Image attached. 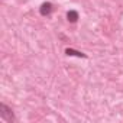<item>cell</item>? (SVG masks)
Wrapping results in <instances>:
<instances>
[{
  "label": "cell",
  "mask_w": 123,
  "mask_h": 123,
  "mask_svg": "<svg viewBox=\"0 0 123 123\" xmlns=\"http://www.w3.org/2000/svg\"><path fill=\"white\" fill-rule=\"evenodd\" d=\"M0 117H2L5 122H7V123L16 122V117H15V114H13L12 109H10L7 104H5V103L0 104Z\"/></svg>",
  "instance_id": "cell-1"
},
{
  "label": "cell",
  "mask_w": 123,
  "mask_h": 123,
  "mask_svg": "<svg viewBox=\"0 0 123 123\" xmlns=\"http://www.w3.org/2000/svg\"><path fill=\"white\" fill-rule=\"evenodd\" d=\"M52 10H54V5L49 3V2L42 3L41 7H39V13H41L42 16H49V15L52 13Z\"/></svg>",
  "instance_id": "cell-2"
},
{
  "label": "cell",
  "mask_w": 123,
  "mask_h": 123,
  "mask_svg": "<svg viewBox=\"0 0 123 123\" xmlns=\"http://www.w3.org/2000/svg\"><path fill=\"white\" fill-rule=\"evenodd\" d=\"M67 19H68V22L75 23V22L78 20V12H77V10H70V12L67 13Z\"/></svg>",
  "instance_id": "cell-3"
},
{
  "label": "cell",
  "mask_w": 123,
  "mask_h": 123,
  "mask_svg": "<svg viewBox=\"0 0 123 123\" xmlns=\"http://www.w3.org/2000/svg\"><path fill=\"white\" fill-rule=\"evenodd\" d=\"M65 54H67L68 56H78V58H86V55H84L83 52H78V51H75V49H71V48L65 49Z\"/></svg>",
  "instance_id": "cell-4"
}]
</instances>
